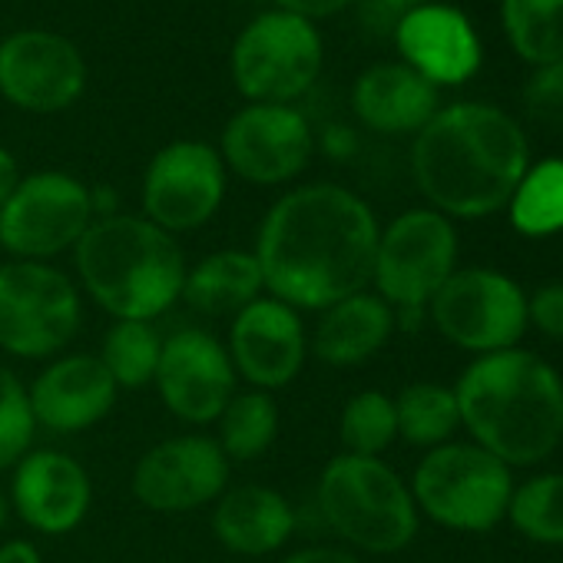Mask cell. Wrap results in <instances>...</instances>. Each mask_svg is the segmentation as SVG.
<instances>
[{
	"mask_svg": "<svg viewBox=\"0 0 563 563\" xmlns=\"http://www.w3.org/2000/svg\"><path fill=\"white\" fill-rule=\"evenodd\" d=\"M319 514L329 530L362 553H398L418 537L421 514L408 481L382 457L335 454L316 487Z\"/></svg>",
	"mask_w": 563,
	"mask_h": 563,
	"instance_id": "5b68a950",
	"label": "cell"
},
{
	"mask_svg": "<svg viewBox=\"0 0 563 563\" xmlns=\"http://www.w3.org/2000/svg\"><path fill=\"white\" fill-rule=\"evenodd\" d=\"M97 219V199L70 173L44 169L18 183L0 209V249L24 262H54L84 239Z\"/></svg>",
	"mask_w": 563,
	"mask_h": 563,
	"instance_id": "9c48e42d",
	"label": "cell"
},
{
	"mask_svg": "<svg viewBox=\"0 0 563 563\" xmlns=\"http://www.w3.org/2000/svg\"><path fill=\"white\" fill-rule=\"evenodd\" d=\"M322 70V37L312 21L272 11L255 18L232 47V80L249 103L289 107Z\"/></svg>",
	"mask_w": 563,
	"mask_h": 563,
	"instance_id": "30bf717a",
	"label": "cell"
},
{
	"mask_svg": "<svg viewBox=\"0 0 563 563\" xmlns=\"http://www.w3.org/2000/svg\"><path fill=\"white\" fill-rule=\"evenodd\" d=\"M84 325L77 282L54 262H0V352L47 362L64 355Z\"/></svg>",
	"mask_w": 563,
	"mask_h": 563,
	"instance_id": "52a82bcc",
	"label": "cell"
},
{
	"mask_svg": "<svg viewBox=\"0 0 563 563\" xmlns=\"http://www.w3.org/2000/svg\"><path fill=\"white\" fill-rule=\"evenodd\" d=\"M0 563H44V556H41L37 543L14 537V540L0 543Z\"/></svg>",
	"mask_w": 563,
	"mask_h": 563,
	"instance_id": "8d00e7d4",
	"label": "cell"
},
{
	"mask_svg": "<svg viewBox=\"0 0 563 563\" xmlns=\"http://www.w3.org/2000/svg\"><path fill=\"white\" fill-rule=\"evenodd\" d=\"M527 322L550 339H563V282L543 286L527 299Z\"/></svg>",
	"mask_w": 563,
	"mask_h": 563,
	"instance_id": "836d02e7",
	"label": "cell"
},
{
	"mask_svg": "<svg viewBox=\"0 0 563 563\" xmlns=\"http://www.w3.org/2000/svg\"><path fill=\"white\" fill-rule=\"evenodd\" d=\"M523 103L537 123L563 126V57L547 67H537V74L527 84Z\"/></svg>",
	"mask_w": 563,
	"mask_h": 563,
	"instance_id": "d6a6232c",
	"label": "cell"
},
{
	"mask_svg": "<svg viewBox=\"0 0 563 563\" xmlns=\"http://www.w3.org/2000/svg\"><path fill=\"white\" fill-rule=\"evenodd\" d=\"M500 18L520 60L547 67L563 57V0H500Z\"/></svg>",
	"mask_w": 563,
	"mask_h": 563,
	"instance_id": "4316f807",
	"label": "cell"
},
{
	"mask_svg": "<svg viewBox=\"0 0 563 563\" xmlns=\"http://www.w3.org/2000/svg\"><path fill=\"white\" fill-rule=\"evenodd\" d=\"M461 428L507 467L547 461L563 441V378L533 352L477 355L457 378Z\"/></svg>",
	"mask_w": 563,
	"mask_h": 563,
	"instance_id": "3957f363",
	"label": "cell"
},
{
	"mask_svg": "<svg viewBox=\"0 0 563 563\" xmlns=\"http://www.w3.org/2000/svg\"><path fill=\"white\" fill-rule=\"evenodd\" d=\"M428 316L441 339L474 355L517 349L530 325L527 296L517 282L484 265L454 268V275L428 302Z\"/></svg>",
	"mask_w": 563,
	"mask_h": 563,
	"instance_id": "8fae6325",
	"label": "cell"
},
{
	"mask_svg": "<svg viewBox=\"0 0 563 563\" xmlns=\"http://www.w3.org/2000/svg\"><path fill=\"white\" fill-rule=\"evenodd\" d=\"M282 415L268 391L239 388L232 401L216 418V444L229 457V464H252L265 457L278 438Z\"/></svg>",
	"mask_w": 563,
	"mask_h": 563,
	"instance_id": "d4e9b609",
	"label": "cell"
},
{
	"mask_svg": "<svg viewBox=\"0 0 563 563\" xmlns=\"http://www.w3.org/2000/svg\"><path fill=\"white\" fill-rule=\"evenodd\" d=\"M8 520H11V500H8V490L0 487V533H4Z\"/></svg>",
	"mask_w": 563,
	"mask_h": 563,
	"instance_id": "ab89813d",
	"label": "cell"
},
{
	"mask_svg": "<svg viewBox=\"0 0 563 563\" xmlns=\"http://www.w3.org/2000/svg\"><path fill=\"white\" fill-rule=\"evenodd\" d=\"M378 232L372 206L345 186L309 183L286 192L262 216L252 245L265 296L296 312H322L372 289Z\"/></svg>",
	"mask_w": 563,
	"mask_h": 563,
	"instance_id": "6da1fadb",
	"label": "cell"
},
{
	"mask_svg": "<svg viewBox=\"0 0 563 563\" xmlns=\"http://www.w3.org/2000/svg\"><path fill=\"white\" fill-rule=\"evenodd\" d=\"M312 150L309 120L278 103H249L225 123L219 143L225 169L252 186H282L296 179L309 166Z\"/></svg>",
	"mask_w": 563,
	"mask_h": 563,
	"instance_id": "9a60e30c",
	"label": "cell"
},
{
	"mask_svg": "<svg viewBox=\"0 0 563 563\" xmlns=\"http://www.w3.org/2000/svg\"><path fill=\"white\" fill-rule=\"evenodd\" d=\"M457 268V232L438 209H408L378 232L372 292L395 312H428Z\"/></svg>",
	"mask_w": 563,
	"mask_h": 563,
	"instance_id": "ba28073f",
	"label": "cell"
},
{
	"mask_svg": "<svg viewBox=\"0 0 563 563\" xmlns=\"http://www.w3.org/2000/svg\"><path fill=\"white\" fill-rule=\"evenodd\" d=\"M401 64L434 87L467 84L481 67V41L471 21L448 4H424L395 24Z\"/></svg>",
	"mask_w": 563,
	"mask_h": 563,
	"instance_id": "ffe728a7",
	"label": "cell"
},
{
	"mask_svg": "<svg viewBox=\"0 0 563 563\" xmlns=\"http://www.w3.org/2000/svg\"><path fill=\"white\" fill-rule=\"evenodd\" d=\"M87 87L80 51L51 31H21L0 44V93L27 113L67 110Z\"/></svg>",
	"mask_w": 563,
	"mask_h": 563,
	"instance_id": "e0dca14e",
	"label": "cell"
},
{
	"mask_svg": "<svg viewBox=\"0 0 563 563\" xmlns=\"http://www.w3.org/2000/svg\"><path fill=\"white\" fill-rule=\"evenodd\" d=\"M355 117L375 133H418L441 107L438 87L408 64H375L352 90Z\"/></svg>",
	"mask_w": 563,
	"mask_h": 563,
	"instance_id": "603a6c76",
	"label": "cell"
},
{
	"mask_svg": "<svg viewBox=\"0 0 563 563\" xmlns=\"http://www.w3.org/2000/svg\"><path fill=\"white\" fill-rule=\"evenodd\" d=\"M282 563H365V560L355 550H349V547L316 543V547H302V550L289 553Z\"/></svg>",
	"mask_w": 563,
	"mask_h": 563,
	"instance_id": "e575fe53",
	"label": "cell"
},
{
	"mask_svg": "<svg viewBox=\"0 0 563 563\" xmlns=\"http://www.w3.org/2000/svg\"><path fill=\"white\" fill-rule=\"evenodd\" d=\"M339 441L345 454L382 457L398 441L395 398L375 388L355 391L339 415Z\"/></svg>",
	"mask_w": 563,
	"mask_h": 563,
	"instance_id": "f546056e",
	"label": "cell"
},
{
	"mask_svg": "<svg viewBox=\"0 0 563 563\" xmlns=\"http://www.w3.org/2000/svg\"><path fill=\"white\" fill-rule=\"evenodd\" d=\"M428 0H375V8L385 14V18H391L395 24L405 18V14H411L415 8H424Z\"/></svg>",
	"mask_w": 563,
	"mask_h": 563,
	"instance_id": "f35d334b",
	"label": "cell"
},
{
	"mask_svg": "<svg viewBox=\"0 0 563 563\" xmlns=\"http://www.w3.org/2000/svg\"><path fill=\"white\" fill-rule=\"evenodd\" d=\"M265 296L262 268L252 249H216L186 268L183 302L199 316H235Z\"/></svg>",
	"mask_w": 563,
	"mask_h": 563,
	"instance_id": "cb8c5ba5",
	"label": "cell"
},
{
	"mask_svg": "<svg viewBox=\"0 0 563 563\" xmlns=\"http://www.w3.org/2000/svg\"><path fill=\"white\" fill-rule=\"evenodd\" d=\"M408 487L418 514L457 533H484L507 517L514 477L481 444L448 441L418 461Z\"/></svg>",
	"mask_w": 563,
	"mask_h": 563,
	"instance_id": "8992f818",
	"label": "cell"
},
{
	"mask_svg": "<svg viewBox=\"0 0 563 563\" xmlns=\"http://www.w3.org/2000/svg\"><path fill=\"white\" fill-rule=\"evenodd\" d=\"M163 355V335L156 322H113L100 342V365L120 391L146 388L156 378Z\"/></svg>",
	"mask_w": 563,
	"mask_h": 563,
	"instance_id": "83f0119b",
	"label": "cell"
},
{
	"mask_svg": "<svg viewBox=\"0 0 563 563\" xmlns=\"http://www.w3.org/2000/svg\"><path fill=\"white\" fill-rule=\"evenodd\" d=\"M507 517L527 540L563 547V474H533L514 487Z\"/></svg>",
	"mask_w": 563,
	"mask_h": 563,
	"instance_id": "4dcf8cb0",
	"label": "cell"
},
{
	"mask_svg": "<svg viewBox=\"0 0 563 563\" xmlns=\"http://www.w3.org/2000/svg\"><path fill=\"white\" fill-rule=\"evenodd\" d=\"M120 388L107 375L97 355L64 352L51 358L27 385L34 424L51 434H84L97 428L117 408Z\"/></svg>",
	"mask_w": 563,
	"mask_h": 563,
	"instance_id": "d6986e66",
	"label": "cell"
},
{
	"mask_svg": "<svg viewBox=\"0 0 563 563\" xmlns=\"http://www.w3.org/2000/svg\"><path fill=\"white\" fill-rule=\"evenodd\" d=\"M225 352L239 382L272 395L302 375L309 362V329L302 312L262 296L229 319Z\"/></svg>",
	"mask_w": 563,
	"mask_h": 563,
	"instance_id": "2e32d148",
	"label": "cell"
},
{
	"mask_svg": "<svg viewBox=\"0 0 563 563\" xmlns=\"http://www.w3.org/2000/svg\"><path fill=\"white\" fill-rule=\"evenodd\" d=\"M8 500L11 514H18L31 530L44 537H64L87 520L93 504V481L74 454L31 448L11 467Z\"/></svg>",
	"mask_w": 563,
	"mask_h": 563,
	"instance_id": "ac0fdd59",
	"label": "cell"
},
{
	"mask_svg": "<svg viewBox=\"0 0 563 563\" xmlns=\"http://www.w3.org/2000/svg\"><path fill=\"white\" fill-rule=\"evenodd\" d=\"M232 464L212 434H173L133 464L130 490L153 514H192L212 507L229 487Z\"/></svg>",
	"mask_w": 563,
	"mask_h": 563,
	"instance_id": "4fadbf2b",
	"label": "cell"
},
{
	"mask_svg": "<svg viewBox=\"0 0 563 563\" xmlns=\"http://www.w3.org/2000/svg\"><path fill=\"white\" fill-rule=\"evenodd\" d=\"M225 199V163L202 140L163 146L143 176V219L169 235L196 232L216 219Z\"/></svg>",
	"mask_w": 563,
	"mask_h": 563,
	"instance_id": "7c38bea8",
	"label": "cell"
},
{
	"mask_svg": "<svg viewBox=\"0 0 563 563\" xmlns=\"http://www.w3.org/2000/svg\"><path fill=\"white\" fill-rule=\"evenodd\" d=\"M24 176H21V166H18V159L0 146V209L8 206V199L14 196V189H18V183H21Z\"/></svg>",
	"mask_w": 563,
	"mask_h": 563,
	"instance_id": "74e56055",
	"label": "cell"
},
{
	"mask_svg": "<svg viewBox=\"0 0 563 563\" xmlns=\"http://www.w3.org/2000/svg\"><path fill=\"white\" fill-rule=\"evenodd\" d=\"M527 166L530 146L520 123L490 103L438 110L411 150L421 196L448 219H484L504 209Z\"/></svg>",
	"mask_w": 563,
	"mask_h": 563,
	"instance_id": "7a4b0ae2",
	"label": "cell"
},
{
	"mask_svg": "<svg viewBox=\"0 0 563 563\" xmlns=\"http://www.w3.org/2000/svg\"><path fill=\"white\" fill-rule=\"evenodd\" d=\"M510 225L520 235L540 239L563 232V159H543L527 166L510 202Z\"/></svg>",
	"mask_w": 563,
	"mask_h": 563,
	"instance_id": "f1b7e54d",
	"label": "cell"
},
{
	"mask_svg": "<svg viewBox=\"0 0 563 563\" xmlns=\"http://www.w3.org/2000/svg\"><path fill=\"white\" fill-rule=\"evenodd\" d=\"M296 507L268 484H229L212 504V537L235 556L278 553L296 533Z\"/></svg>",
	"mask_w": 563,
	"mask_h": 563,
	"instance_id": "44dd1931",
	"label": "cell"
},
{
	"mask_svg": "<svg viewBox=\"0 0 563 563\" xmlns=\"http://www.w3.org/2000/svg\"><path fill=\"white\" fill-rule=\"evenodd\" d=\"M352 0H278V8L286 14H296V18H306V21H316V18H332L339 11H345Z\"/></svg>",
	"mask_w": 563,
	"mask_h": 563,
	"instance_id": "d590c367",
	"label": "cell"
},
{
	"mask_svg": "<svg viewBox=\"0 0 563 563\" xmlns=\"http://www.w3.org/2000/svg\"><path fill=\"white\" fill-rule=\"evenodd\" d=\"M153 388L176 421L206 428L216 424L222 408L239 391V375L222 339L206 329H179L163 339Z\"/></svg>",
	"mask_w": 563,
	"mask_h": 563,
	"instance_id": "5bb4252c",
	"label": "cell"
},
{
	"mask_svg": "<svg viewBox=\"0 0 563 563\" xmlns=\"http://www.w3.org/2000/svg\"><path fill=\"white\" fill-rule=\"evenodd\" d=\"M398 438L415 448H438L454 438L461 428V408L454 388L438 382H411L395 395Z\"/></svg>",
	"mask_w": 563,
	"mask_h": 563,
	"instance_id": "484cf974",
	"label": "cell"
},
{
	"mask_svg": "<svg viewBox=\"0 0 563 563\" xmlns=\"http://www.w3.org/2000/svg\"><path fill=\"white\" fill-rule=\"evenodd\" d=\"M80 296L113 322H156L183 302L186 252L176 235L143 216H100L74 245Z\"/></svg>",
	"mask_w": 563,
	"mask_h": 563,
	"instance_id": "277c9868",
	"label": "cell"
},
{
	"mask_svg": "<svg viewBox=\"0 0 563 563\" xmlns=\"http://www.w3.org/2000/svg\"><path fill=\"white\" fill-rule=\"evenodd\" d=\"M395 309L372 289L332 302L309 332V355L332 368H355L375 358L395 335Z\"/></svg>",
	"mask_w": 563,
	"mask_h": 563,
	"instance_id": "7402d4cb",
	"label": "cell"
},
{
	"mask_svg": "<svg viewBox=\"0 0 563 563\" xmlns=\"http://www.w3.org/2000/svg\"><path fill=\"white\" fill-rule=\"evenodd\" d=\"M37 424L27 401V385L0 362V474L11 471L34 444Z\"/></svg>",
	"mask_w": 563,
	"mask_h": 563,
	"instance_id": "1f68e13d",
	"label": "cell"
}]
</instances>
